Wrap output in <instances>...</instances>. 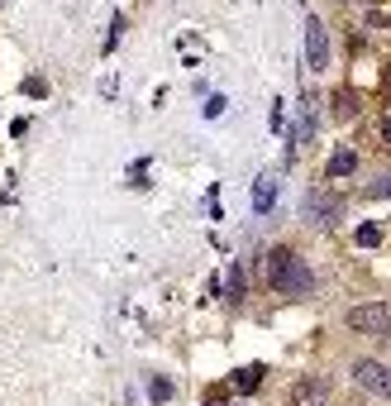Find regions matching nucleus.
Wrapping results in <instances>:
<instances>
[{"mask_svg": "<svg viewBox=\"0 0 391 406\" xmlns=\"http://www.w3.org/2000/svg\"><path fill=\"white\" fill-rule=\"evenodd\" d=\"M234 387H239V392H258V387H263V363L239 368V373H234Z\"/></svg>", "mask_w": 391, "mask_h": 406, "instance_id": "obj_8", "label": "nucleus"}, {"mask_svg": "<svg viewBox=\"0 0 391 406\" xmlns=\"http://www.w3.org/2000/svg\"><path fill=\"white\" fill-rule=\"evenodd\" d=\"M339 196H329V191H306V201H301V215L311 220V225H334L339 220Z\"/></svg>", "mask_w": 391, "mask_h": 406, "instance_id": "obj_5", "label": "nucleus"}, {"mask_svg": "<svg viewBox=\"0 0 391 406\" xmlns=\"http://www.w3.org/2000/svg\"><path fill=\"white\" fill-rule=\"evenodd\" d=\"M353 244H358V249H377V244H382V225H358V230H353Z\"/></svg>", "mask_w": 391, "mask_h": 406, "instance_id": "obj_11", "label": "nucleus"}, {"mask_svg": "<svg viewBox=\"0 0 391 406\" xmlns=\"http://www.w3.org/2000/svg\"><path fill=\"white\" fill-rule=\"evenodd\" d=\"M353 168H358V153H348V148H339V153L329 158V177H348Z\"/></svg>", "mask_w": 391, "mask_h": 406, "instance_id": "obj_10", "label": "nucleus"}, {"mask_svg": "<svg viewBox=\"0 0 391 406\" xmlns=\"http://www.w3.org/2000/svg\"><path fill=\"white\" fill-rule=\"evenodd\" d=\"M348 330H358V335H382V340H391V301L353 306V311H348Z\"/></svg>", "mask_w": 391, "mask_h": 406, "instance_id": "obj_2", "label": "nucleus"}, {"mask_svg": "<svg viewBox=\"0 0 391 406\" xmlns=\"http://www.w3.org/2000/svg\"><path fill=\"white\" fill-rule=\"evenodd\" d=\"M353 377H358L363 392H372V397H387V402H391V368H387V363L358 359V363H353Z\"/></svg>", "mask_w": 391, "mask_h": 406, "instance_id": "obj_3", "label": "nucleus"}, {"mask_svg": "<svg viewBox=\"0 0 391 406\" xmlns=\"http://www.w3.org/2000/svg\"><path fill=\"white\" fill-rule=\"evenodd\" d=\"M325 397H329L325 377H301L296 387H291V406H325Z\"/></svg>", "mask_w": 391, "mask_h": 406, "instance_id": "obj_6", "label": "nucleus"}, {"mask_svg": "<svg viewBox=\"0 0 391 406\" xmlns=\"http://www.w3.org/2000/svg\"><path fill=\"white\" fill-rule=\"evenodd\" d=\"M224 106H229L224 96H210V106H205V115H210V120H219V115H224Z\"/></svg>", "mask_w": 391, "mask_h": 406, "instance_id": "obj_15", "label": "nucleus"}, {"mask_svg": "<svg viewBox=\"0 0 391 406\" xmlns=\"http://www.w3.org/2000/svg\"><path fill=\"white\" fill-rule=\"evenodd\" d=\"M148 397H153V402H167V397H172V382H167V377H148Z\"/></svg>", "mask_w": 391, "mask_h": 406, "instance_id": "obj_12", "label": "nucleus"}, {"mask_svg": "<svg viewBox=\"0 0 391 406\" xmlns=\"http://www.w3.org/2000/svg\"><path fill=\"white\" fill-rule=\"evenodd\" d=\"M382 139L391 143V115H387V120H382Z\"/></svg>", "mask_w": 391, "mask_h": 406, "instance_id": "obj_17", "label": "nucleus"}, {"mask_svg": "<svg viewBox=\"0 0 391 406\" xmlns=\"http://www.w3.org/2000/svg\"><path fill=\"white\" fill-rule=\"evenodd\" d=\"M367 191H372V196H391V172H382V177H377Z\"/></svg>", "mask_w": 391, "mask_h": 406, "instance_id": "obj_14", "label": "nucleus"}, {"mask_svg": "<svg viewBox=\"0 0 391 406\" xmlns=\"http://www.w3.org/2000/svg\"><path fill=\"white\" fill-rule=\"evenodd\" d=\"M24 96H48V86L38 77H29V81H24Z\"/></svg>", "mask_w": 391, "mask_h": 406, "instance_id": "obj_16", "label": "nucleus"}, {"mask_svg": "<svg viewBox=\"0 0 391 406\" xmlns=\"http://www.w3.org/2000/svg\"><path fill=\"white\" fill-rule=\"evenodd\" d=\"M306 67L311 72H325L329 67V34L315 15H306Z\"/></svg>", "mask_w": 391, "mask_h": 406, "instance_id": "obj_4", "label": "nucleus"}, {"mask_svg": "<svg viewBox=\"0 0 391 406\" xmlns=\"http://www.w3.org/2000/svg\"><path fill=\"white\" fill-rule=\"evenodd\" d=\"M205 406H224V402H205Z\"/></svg>", "mask_w": 391, "mask_h": 406, "instance_id": "obj_18", "label": "nucleus"}, {"mask_svg": "<svg viewBox=\"0 0 391 406\" xmlns=\"http://www.w3.org/2000/svg\"><path fill=\"white\" fill-rule=\"evenodd\" d=\"M272 205H277V177H258V187H253V210H258V215H267V210H272Z\"/></svg>", "mask_w": 391, "mask_h": 406, "instance_id": "obj_7", "label": "nucleus"}, {"mask_svg": "<svg viewBox=\"0 0 391 406\" xmlns=\"http://www.w3.org/2000/svg\"><path fill=\"white\" fill-rule=\"evenodd\" d=\"M224 292H229V301H239V292H244V273H239V268H229V282H224Z\"/></svg>", "mask_w": 391, "mask_h": 406, "instance_id": "obj_13", "label": "nucleus"}, {"mask_svg": "<svg viewBox=\"0 0 391 406\" xmlns=\"http://www.w3.org/2000/svg\"><path fill=\"white\" fill-rule=\"evenodd\" d=\"M358 115V96L353 91H334V120H353Z\"/></svg>", "mask_w": 391, "mask_h": 406, "instance_id": "obj_9", "label": "nucleus"}, {"mask_svg": "<svg viewBox=\"0 0 391 406\" xmlns=\"http://www.w3.org/2000/svg\"><path fill=\"white\" fill-rule=\"evenodd\" d=\"M263 278L267 287H277L282 297H311V268H306V258H296L291 249H267L263 253Z\"/></svg>", "mask_w": 391, "mask_h": 406, "instance_id": "obj_1", "label": "nucleus"}]
</instances>
